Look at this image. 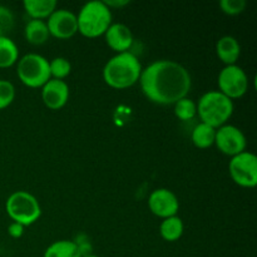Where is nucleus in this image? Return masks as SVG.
Returning a JSON list of instances; mask_svg holds the SVG:
<instances>
[{
    "label": "nucleus",
    "instance_id": "obj_12",
    "mask_svg": "<svg viewBox=\"0 0 257 257\" xmlns=\"http://www.w3.org/2000/svg\"><path fill=\"white\" fill-rule=\"evenodd\" d=\"M68 99H69V87L64 80L52 78L42 87V100L49 109H60L67 104Z\"/></svg>",
    "mask_w": 257,
    "mask_h": 257
},
{
    "label": "nucleus",
    "instance_id": "obj_8",
    "mask_svg": "<svg viewBox=\"0 0 257 257\" xmlns=\"http://www.w3.org/2000/svg\"><path fill=\"white\" fill-rule=\"evenodd\" d=\"M218 88L231 100L243 97L248 90V77L237 64L226 65L218 74Z\"/></svg>",
    "mask_w": 257,
    "mask_h": 257
},
{
    "label": "nucleus",
    "instance_id": "obj_26",
    "mask_svg": "<svg viewBox=\"0 0 257 257\" xmlns=\"http://www.w3.org/2000/svg\"><path fill=\"white\" fill-rule=\"evenodd\" d=\"M8 233L13 238H20L23 236V233H24V226L18 222H12L9 225V227H8Z\"/></svg>",
    "mask_w": 257,
    "mask_h": 257
},
{
    "label": "nucleus",
    "instance_id": "obj_15",
    "mask_svg": "<svg viewBox=\"0 0 257 257\" xmlns=\"http://www.w3.org/2000/svg\"><path fill=\"white\" fill-rule=\"evenodd\" d=\"M23 7L32 19H48L57 9L55 0H24Z\"/></svg>",
    "mask_w": 257,
    "mask_h": 257
},
{
    "label": "nucleus",
    "instance_id": "obj_7",
    "mask_svg": "<svg viewBox=\"0 0 257 257\" xmlns=\"http://www.w3.org/2000/svg\"><path fill=\"white\" fill-rule=\"evenodd\" d=\"M228 171L233 182L241 187L253 188L257 185V157L253 153L245 151L231 157Z\"/></svg>",
    "mask_w": 257,
    "mask_h": 257
},
{
    "label": "nucleus",
    "instance_id": "obj_13",
    "mask_svg": "<svg viewBox=\"0 0 257 257\" xmlns=\"http://www.w3.org/2000/svg\"><path fill=\"white\" fill-rule=\"evenodd\" d=\"M105 42L108 47L115 53L130 52L131 47L133 44V34L127 25L122 23H115L112 24L104 33Z\"/></svg>",
    "mask_w": 257,
    "mask_h": 257
},
{
    "label": "nucleus",
    "instance_id": "obj_19",
    "mask_svg": "<svg viewBox=\"0 0 257 257\" xmlns=\"http://www.w3.org/2000/svg\"><path fill=\"white\" fill-rule=\"evenodd\" d=\"M161 236L165 241L168 242H175L180 240L183 233V222L178 216L165 218L160 226Z\"/></svg>",
    "mask_w": 257,
    "mask_h": 257
},
{
    "label": "nucleus",
    "instance_id": "obj_25",
    "mask_svg": "<svg viewBox=\"0 0 257 257\" xmlns=\"http://www.w3.org/2000/svg\"><path fill=\"white\" fill-rule=\"evenodd\" d=\"M246 0H221L220 8L225 14L227 15H238L245 10Z\"/></svg>",
    "mask_w": 257,
    "mask_h": 257
},
{
    "label": "nucleus",
    "instance_id": "obj_20",
    "mask_svg": "<svg viewBox=\"0 0 257 257\" xmlns=\"http://www.w3.org/2000/svg\"><path fill=\"white\" fill-rule=\"evenodd\" d=\"M19 60V49L9 37H0V68H10Z\"/></svg>",
    "mask_w": 257,
    "mask_h": 257
},
{
    "label": "nucleus",
    "instance_id": "obj_14",
    "mask_svg": "<svg viewBox=\"0 0 257 257\" xmlns=\"http://www.w3.org/2000/svg\"><path fill=\"white\" fill-rule=\"evenodd\" d=\"M216 53L226 65L236 64L241 54L240 43L232 35H223L216 43Z\"/></svg>",
    "mask_w": 257,
    "mask_h": 257
},
{
    "label": "nucleus",
    "instance_id": "obj_27",
    "mask_svg": "<svg viewBox=\"0 0 257 257\" xmlns=\"http://www.w3.org/2000/svg\"><path fill=\"white\" fill-rule=\"evenodd\" d=\"M104 4L107 5L109 9L110 8H117V9H119V8H123L125 7V5L130 4V2H128V0H117V2H115V0H105Z\"/></svg>",
    "mask_w": 257,
    "mask_h": 257
},
{
    "label": "nucleus",
    "instance_id": "obj_6",
    "mask_svg": "<svg viewBox=\"0 0 257 257\" xmlns=\"http://www.w3.org/2000/svg\"><path fill=\"white\" fill-rule=\"evenodd\" d=\"M18 77L20 82L29 88H42L52 79L49 70V60L43 55L30 53L18 60Z\"/></svg>",
    "mask_w": 257,
    "mask_h": 257
},
{
    "label": "nucleus",
    "instance_id": "obj_24",
    "mask_svg": "<svg viewBox=\"0 0 257 257\" xmlns=\"http://www.w3.org/2000/svg\"><path fill=\"white\" fill-rule=\"evenodd\" d=\"M14 27V15L12 10L0 5V37H8V33Z\"/></svg>",
    "mask_w": 257,
    "mask_h": 257
},
{
    "label": "nucleus",
    "instance_id": "obj_16",
    "mask_svg": "<svg viewBox=\"0 0 257 257\" xmlns=\"http://www.w3.org/2000/svg\"><path fill=\"white\" fill-rule=\"evenodd\" d=\"M24 37L33 45H42L48 42L50 34L44 20L30 19L24 28Z\"/></svg>",
    "mask_w": 257,
    "mask_h": 257
},
{
    "label": "nucleus",
    "instance_id": "obj_1",
    "mask_svg": "<svg viewBox=\"0 0 257 257\" xmlns=\"http://www.w3.org/2000/svg\"><path fill=\"white\" fill-rule=\"evenodd\" d=\"M140 85L151 102L162 105L175 104L187 97L192 87V78L182 64L162 59L142 69Z\"/></svg>",
    "mask_w": 257,
    "mask_h": 257
},
{
    "label": "nucleus",
    "instance_id": "obj_10",
    "mask_svg": "<svg viewBox=\"0 0 257 257\" xmlns=\"http://www.w3.org/2000/svg\"><path fill=\"white\" fill-rule=\"evenodd\" d=\"M48 30L57 39H70L78 33L77 15L67 9H55L47 22Z\"/></svg>",
    "mask_w": 257,
    "mask_h": 257
},
{
    "label": "nucleus",
    "instance_id": "obj_4",
    "mask_svg": "<svg viewBox=\"0 0 257 257\" xmlns=\"http://www.w3.org/2000/svg\"><path fill=\"white\" fill-rule=\"evenodd\" d=\"M78 32L85 38H97L104 34L112 25V12L100 0L85 3L77 15Z\"/></svg>",
    "mask_w": 257,
    "mask_h": 257
},
{
    "label": "nucleus",
    "instance_id": "obj_11",
    "mask_svg": "<svg viewBox=\"0 0 257 257\" xmlns=\"http://www.w3.org/2000/svg\"><path fill=\"white\" fill-rule=\"evenodd\" d=\"M148 207L153 215L165 220L177 216L180 201L172 191L167 188H157L148 197Z\"/></svg>",
    "mask_w": 257,
    "mask_h": 257
},
{
    "label": "nucleus",
    "instance_id": "obj_5",
    "mask_svg": "<svg viewBox=\"0 0 257 257\" xmlns=\"http://www.w3.org/2000/svg\"><path fill=\"white\" fill-rule=\"evenodd\" d=\"M5 208L13 222L20 223L24 227L37 222L42 215V208L38 200L27 191H17L12 193L8 197Z\"/></svg>",
    "mask_w": 257,
    "mask_h": 257
},
{
    "label": "nucleus",
    "instance_id": "obj_23",
    "mask_svg": "<svg viewBox=\"0 0 257 257\" xmlns=\"http://www.w3.org/2000/svg\"><path fill=\"white\" fill-rule=\"evenodd\" d=\"M15 99L14 84L9 80L0 79V110L9 107Z\"/></svg>",
    "mask_w": 257,
    "mask_h": 257
},
{
    "label": "nucleus",
    "instance_id": "obj_3",
    "mask_svg": "<svg viewBox=\"0 0 257 257\" xmlns=\"http://www.w3.org/2000/svg\"><path fill=\"white\" fill-rule=\"evenodd\" d=\"M196 104L201 122L216 130L225 125L233 113V102L220 90L205 93Z\"/></svg>",
    "mask_w": 257,
    "mask_h": 257
},
{
    "label": "nucleus",
    "instance_id": "obj_21",
    "mask_svg": "<svg viewBox=\"0 0 257 257\" xmlns=\"http://www.w3.org/2000/svg\"><path fill=\"white\" fill-rule=\"evenodd\" d=\"M175 114L181 120H191L197 115V104L191 98H182L175 103Z\"/></svg>",
    "mask_w": 257,
    "mask_h": 257
},
{
    "label": "nucleus",
    "instance_id": "obj_22",
    "mask_svg": "<svg viewBox=\"0 0 257 257\" xmlns=\"http://www.w3.org/2000/svg\"><path fill=\"white\" fill-rule=\"evenodd\" d=\"M49 70H50V77L53 79H59L64 80L70 74L72 70V65L67 58L57 57L49 62Z\"/></svg>",
    "mask_w": 257,
    "mask_h": 257
},
{
    "label": "nucleus",
    "instance_id": "obj_2",
    "mask_svg": "<svg viewBox=\"0 0 257 257\" xmlns=\"http://www.w3.org/2000/svg\"><path fill=\"white\" fill-rule=\"evenodd\" d=\"M142 65L133 53H118L105 63L103 79L114 89H125L140 82Z\"/></svg>",
    "mask_w": 257,
    "mask_h": 257
},
{
    "label": "nucleus",
    "instance_id": "obj_9",
    "mask_svg": "<svg viewBox=\"0 0 257 257\" xmlns=\"http://www.w3.org/2000/svg\"><path fill=\"white\" fill-rule=\"evenodd\" d=\"M215 145L223 155L233 157L245 152L247 141L240 128L232 124H225L216 130Z\"/></svg>",
    "mask_w": 257,
    "mask_h": 257
},
{
    "label": "nucleus",
    "instance_id": "obj_18",
    "mask_svg": "<svg viewBox=\"0 0 257 257\" xmlns=\"http://www.w3.org/2000/svg\"><path fill=\"white\" fill-rule=\"evenodd\" d=\"M215 137H216V128L211 127V125L205 124V123H198L192 131L191 135V140L192 143L197 148L201 150H206L210 148L211 146L215 145Z\"/></svg>",
    "mask_w": 257,
    "mask_h": 257
},
{
    "label": "nucleus",
    "instance_id": "obj_28",
    "mask_svg": "<svg viewBox=\"0 0 257 257\" xmlns=\"http://www.w3.org/2000/svg\"><path fill=\"white\" fill-rule=\"evenodd\" d=\"M82 257H99V256H95V255H87V256H82Z\"/></svg>",
    "mask_w": 257,
    "mask_h": 257
},
{
    "label": "nucleus",
    "instance_id": "obj_17",
    "mask_svg": "<svg viewBox=\"0 0 257 257\" xmlns=\"http://www.w3.org/2000/svg\"><path fill=\"white\" fill-rule=\"evenodd\" d=\"M79 246L69 240H59L49 245L43 257H82Z\"/></svg>",
    "mask_w": 257,
    "mask_h": 257
}]
</instances>
